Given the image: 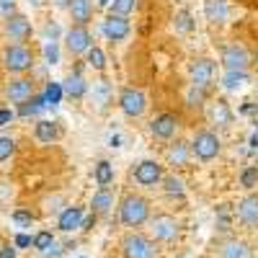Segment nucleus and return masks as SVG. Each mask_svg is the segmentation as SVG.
<instances>
[{
	"label": "nucleus",
	"mask_w": 258,
	"mask_h": 258,
	"mask_svg": "<svg viewBox=\"0 0 258 258\" xmlns=\"http://www.w3.org/2000/svg\"><path fill=\"white\" fill-rule=\"evenodd\" d=\"M119 220L124 227H142L150 222V202L140 194H126L119 204Z\"/></svg>",
	"instance_id": "1"
},
{
	"label": "nucleus",
	"mask_w": 258,
	"mask_h": 258,
	"mask_svg": "<svg viewBox=\"0 0 258 258\" xmlns=\"http://www.w3.org/2000/svg\"><path fill=\"white\" fill-rule=\"evenodd\" d=\"M191 153L197 155L202 163H209V160H214V158L222 153V142H220V137L214 135L212 129H202V132L194 135Z\"/></svg>",
	"instance_id": "2"
},
{
	"label": "nucleus",
	"mask_w": 258,
	"mask_h": 258,
	"mask_svg": "<svg viewBox=\"0 0 258 258\" xmlns=\"http://www.w3.org/2000/svg\"><path fill=\"white\" fill-rule=\"evenodd\" d=\"M178 220L173 217V214H155V217H150V235H153V240L158 243H170V240H176L178 238Z\"/></svg>",
	"instance_id": "3"
},
{
	"label": "nucleus",
	"mask_w": 258,
	"mask_h": 258,
	"mask_svg": "<svg viewBox=\"0 0 258 258\" xmlns=\"http://www.w3.org/2000/svg\"><path fill=\"white\" fill-rule=\"evenodd\" d=\"M188 75H191V85H197V88H209L214 83V75H217V62L209 59V57H197L191 59L188 64Z\"/></svg>",
	"instance_id": "4"
},
{
	"label": "nucleus",
	"mask_w": 258,
	"mask_h": 258,
	"mask_svg": "<svg viewBox=\"0 0 258 258\" xmlns=\"http://www.w3.org/2000/svg\"><path fill=\"white\" fill-rule=\"evenodd\" d=\"M121 253L124 258H155V245L145 235L129 232L121 238Z\"/></svg>",
	"instance_id": "5"
},
{
	"label": "nucleus",
	"mask_w": 258,
	"mask_h": 258,
	"mask_svg": "<svg viewBox=\"0 0 258 258\" xmlns=\"http://www.w3.org/2000/svg\"><path fill=\"white\" fill-rule=\"evenodd\" d=\"M119 109H121L124 116L137 119L147 109V96L140 88H132V85H129V88H121V93H119Z\"/></svg>",
	"instance_id": "6"
},
{
	"label": "nucleus",
	"mask_w": 258,
	"mask_h": 258,
	"mask_svg": "<svg viewBox=\"0 0 258 258\" xmlns=\"http://www.w3.org/2000/svg\"><path fill=\"white\" fill-rule=\"evenodd\" d=\"M250 64V52L243 47V44H227L222 49V68L230 70V73H245Z\"/></svg>",
	"instance_id": "7"
},
{
	"label": "nucleus",
	"mask_w": 258,
	"mask_h": 258,
	"mask_svg": "<svg viewBox=\"0 0 258 258\" xmlns=\"http://www.w3.org/2000/svg\"><path fill=\"white\" fill-rule=\"evenodd\" d=\"M34 64V52L24 44H13L6 49V68L11 73H26Z\"/></svg>",
	"instance_id": "8"
},
{
	"label": "nucleus",
	"mask_w": 258,
	"mask_h": 258,
	"mask_svg": "<svg viewBox=\"0 0 258 258\" xmlns=\"http://www.w3.org/2000/svg\"><path fill=\"white\" fill-rule=\"evenodd\" d=\"M132 176H135V181H137L140 186L153 188V186L163 183V165H160L158 160H142V163H137V168H135Z\"/></svg>",
	"instance_id": "9"
},
{
	"label": "nucleus",
	"mask_w": 258,
	"mask_h": 258,
	"mask_svg": "<svg viewBox=\"0 0 258 258\" xmlns=\"http://www.w3.org/2000/svg\"><path fill=\"white\" fill-rule=\"evenodd\" d=\"M64 47H68L70 54H83L93 47V36L85 26H70L68 34H64Z\"/></svg>",
	"instance_id": "10"
},
{
	"label": "nucleus",
	"mask_w": 258,
	"mask_h": 258,
	"mask_svg": "<svg viewBox=\"0 0 258 258\" xmlns=\"http://www.w3.org/2000/svg\"><path fill=\"white\" fill-rule=\"evenodd\" d=\"M101 29H103V36L109 39V41H124V39L129 36V31H132V26H129V18L114 16V13L106 16V21H103Z\"/></svg>",
	"instance_id": "11"
},
{
	"label": "nucleus",
	"mask_w": 258,
	"mask_h": 258,
	"mask_svg": "<svg viewBox=\"0 0 258 258\" xmlns=\"http://www.w3.org/2000/svg\"><path fill=\"white\" fill-rule=\"evenodd\" d=\"M176 126H178V116L176 114H158L153 121H150V132H153V137L158 140H170L176 135Z\"/></svg>",
	"instance_id": "12"
},
{
	"label": "nucleus",
	"mask_w": 258,
	"mask_h": 258,
	"mask_svg": "<svg viewBox=\"0 0 258 258\" xmlns=\"http://www.w3.org/2000/svg\"><path fill=\"white\" fill-rule=\"evenodd\" d=\"M83 220H85V209L78 207V204H70V207H64V209L59 212L57 227H59L62 232H73V230H80Z\"/></svg>",
	"instance_id": "13"
},
{
	"label": "nucleus",
	"mask_w": 258,
	"mask_h": 258,
	"mask_svg": "<svg viewBox=\"0 0 258 258\" xmlns=\"http://www.w3.org/2000/svg\"><path fill=\"white\" fill-rule=\"evenodd\" d=\"M238 222L245 227H258V194H248V197L238 204Z\"/></svg>",
	"instance_id": "14"
},
{
	"label": "nucleus",
	"mask_w": 258,
	"mask_h": 258,
	"mask_svg": "<svg viewBox=\"0 0 258 258\" xmlns=\"http://www.w3.org/2000/svg\"><path fill=\"white\" fill-rule=\"evenodd\" d=\"M6 96H8V101H13V103L21 106V103H26V101L34 96V85H31V80H26V78H16V80L8 83Z\"/></svg>",
	"instance_id": "15"
},
{
	"label": "nucleus",
	"mask_w": 258,
	"mask_h": 258,
	"mask_svg": "<svg viewBox=\"0 0 258 258\" xmlns=\"http://www.w3.org/2000/svg\"><path fill=\"white\" fill-rule=\"evenodd\" d=\"M191 158V145L183 142V140H176V142H170L168 150H165V163L168 165H173V168H183Z\"/></svg>",
	"instance_id": "16"
},
{
	"label": "nucleus",
	"mask_w": 258,
	"mask_h": 258,
	"mask_svg": "<svg viewBox=\"0 0 258 258\" xmlns=\"http://www.w3.org/2000/svg\"><path fill=\"white\" fill-rule=\"evenodd\" d=\"M207 119L212 124H217V126H230L232 124V109H230V103L225 98L212 101L209 109H207Z\"/></svg>",
	"instance_id": "17"
},
{
	"label": "nucleus",
	"mask_w": 258,
	"mask_h": 258,
	"mask_svg": "<svg viewBox=\"0 0 258 258\" xmlns=\"http://www.w3.org/2000/svg\"><path fill=\"white\" fill-rule=\"evenodd\" d=\"M220 258H253V248L240 238H230L220 245Z\"/></svg>",
	"instance_id": "18"
},
{
	"label": "nucleus",
	"mask_w": 258,
	"mask_h": 258,
	"mask_svg": "<svg viewBox=\"0 0 258 258\" xmlns=\"http://www.w3.org/2000/svg\"><path fill=\"white\" fill-rule=\"evenodd\" d=\"M230 16V8H227V0H204V18L209 24L220 26L225 24Z\"/></svg>",
	"instance_id": "19"
},
{
	"label": "nucleus",
	"mask_w": 258,
	"mask_h": 258,
	"mask_svg": "<svg viewBox=\"0 0 258 258\" xmlns=\"http://www.w3.org/2000/svg\"><path fill=\"white\" fill-rule=\"evenodd\" d=\"M6 31L11 34V39L21 41V39H26V36L31 34V24H29V18H26V16L13 13V16L6 21Z\"/></svg>",
	"instance_id": "20"
},
{
	"label": "nucleus",
	"mask_w": 258,
	"mask_h": 258,
	"mask_svg": "<svg viewBox=\"0 0 258 258\" xmlns=\"http://www.w3.org/2000/svg\"><path fill=\"white\" fill-rule=\"evenodd\" d=\"M88 80H85L80 73H70L68 78H64V83H62V91L68 93L70 98H83L85 93H88Z\"/></svg>",
	"instance_id": "21"
},
{
	"label": "nucleus",
	"mask_w": 258,
	"mask_h": 258,
	"mask_svg": "<svg viewBox=\"0 0 258 258\" xmlns=\"http://www.w3.org/2000/svg\"><path fill=\"white\" fill-rule=\"evenodd\" d=\"M68 11H70V16H73V21H75V26H85V24L93 18L91 0H73Z\"/></svg>",
	"instance_id": "22"
},
{
	"label": "nucleus",
	"mask_w": 258,
	"mask_h": 258,
	"mask_svg": "<svg viewBox=\"0 0 258 258\" xmlns=\"http://www.w3.org/2000/svg\"><path fill=\"white\" fill-rule=\"evenodd\" d=\"M114 207V188L109 186V188H98L96 194H93V199H91V209H93V214H106Z\"/></svg>",
	"instance_id": "23"
},
{
	"label": "nucleus",
	"mask_w": 258,
	"mask_h": 258,
	"mask_svg": "<svg viewBox=\"0 0 258 258\" xmlns=\"http://www.w3.org/2000/svg\"><path fill=\"white\" fill-rule=\"evenodd\" d=\"M34 135H36L39 142L49 145V142H54V140L59 137V126H57V121L41 119V121H36V126H34Z\"/></svg>",
	"instance_id": "24"
},
{
	"label": "nucleus",
	"mask_w": 258,
	"mask_h": 258,
	"mask_svg": "<svg viewBox=\"0 0 258 258\" xmlns=\"http://www.w3.org/2000/svg\"><path fill=\"white\" fill-rule=\"evenodd\" d=\"M93 181L98 183V188H109L114 183V165L109 160H98L93 165Z\"/></svg>",
	"instance_id": "25"
},
{
	"label": "nucleus",
	"mask_w": 258,
	"mask_h": 258,
	"mask_svg": "<svg viewBox=\"0 0 258 258\" xmlns=\"http://www.w3.org/2000/svg\"><path fill=\"white\" fill-rule=\"evenodd\" d=\"M248 83H250L248 73H230V70H225V75H222V88H225L227 93H238V91H243Z\"/></svg>",
	"instance_id": "26"
},
{
	"label": "nucleus",
	"mask_w": 258,
	"mask_h": 258,
	"mask_svg": "<svg viewBox=\"0 0 258 258\" xmlns=\"http://www.w3.org/2000/svg\"><path fill=\"white\" fill-rule=\"evenodd\" d=\"M163 191L173 199H183L186 197V183L173 173V176H163Z\"/></svg>",
	"instance_id": "27"
},
{
	"label": "nucleus",
	"mask_w": 258,
	"mask_h": 258,
	"mask_svg": "<svg viewBox=\"0 0 258 258\" xmlns=\"http://www.w3.org/2000/svg\"><path fill=\"white\" fill-rule=\"evenodd\" d=\"M44 106H47V98L44 96H31L26 103L18 106V116H26V119L29 116H36L41 109H44Z\"/></svg>",
	"instance_id": "28"
},
{
	"label": "nucleus",
	"mask_w": 258,
	"mask_h": 258,
	"mask_svg": "<svg viewBox=\"0 0 258 258\" xmlns=\"http://www.w3.org/2000/svg\"><path fill=\"white\" fill-rule=\"evenodd\" d=\"M109 98H111V85H109V80H96V83H93V103L98 106V109H103V106L109 103Z\"/></svg>",
	"instance_id": "29"
},
{
	"label": "nucleus",
	"mask_w": 258,
	"mask_h": 258,
	"mask_svg": "<svg viewBox=\"0 0 258 258\" xmlns=\"http://www.w3.org/2000/svg\"><path fill=\"white\" fill-rule=\"evenodd\" d=\"M173 26H176V31H181V34H188V31H194V16H191V11H176V16H173Z\"/></svg>",
	"instance_id": "30"
},
{
	"label": "nucleus",
	"mask_w": 258,
	"mask_h": 258,
	"mask_svg": "<svg viewBox=\"0 0 258 258\" xmlns=\"http://www.w3.org/2000/svg\"><path fill=\"white\" fill-rule=\"evenodd\" d=\"M85 54H88V64H91L93 70H98V73H103V70H106V52H103L101 47H96V44H93Z\"/></svg>",
	"instance_id": "31"
},
{
	"label": "nucleus",
	"mask_w": 258,
	"mask_h": 258,
	"mask_svg": "<svg viewBox=\"0 0 258 258\" xmlns=\"http://www.w3.org/2000/svg\"><path fill=\"white\" fill-rule=\"evenodd\" d=\"M240 186H243V188L258 186V165H245V168L240 170Z\"/></svg>",
	"instance_id": "32"
},
{
	"label": "nucleus",
	"mask_w": 258,
	"mask_h": 258,
	"mask_svg": "<svg viewBox=\"0 0 258 258\" xmlns=\"http://www.w3.org/2000/svg\"><path fill=\"white\" fill-rule=\"evenodd\" d=\"M52 243H54V232L41 230V232H36V235H34V245H31V248H36L39 253H44Z\"/></svg>",
	"instance_id": "33"
},
{
	"label": "nucleus",
	"mask_w": 258,
	"mask_h": 258,
	"mask_svg": "<svg viewBox=\"0 0 258 258\" xmlns=\"http://www.w3.org/2000/svg\"><path fill=\"white\" fill-rule=\"evenodd\" d=\"M64 91H62V83H47V91H44V98H47V106H57L62 101Z\"/></svg>",
	"instance_id": "34"
},
{
	"label": "nucleus",
	"mask_w": 258,
	"mask_h": 258,
	"mask_svg": "<svg viewBox=\"0 0 258 258\" xmlns=\"http://www.w3.org/2000/svg\"><path fill=\"white\" fill-rule=\"evenodd\" d=\"M137 8V0H111V13L114 16H129V13H132Z\"/></svg>",
	"instance_id": "35"
},
{
	"label": "nucleus",
	"mask_w": 258,
	"mask_h": 258,
	"mask_svg": "<svg viewBox=\"0 0 258 258\" xmlns=\"http://www.w3.org/2000/svg\"><path fill=\"white\" fill-rule=\"evenodd\" d=\"M204 98H207V91L204 88H197V85H191L188 93H186V103L188 106H202Z\"/></svg>",
	"instance_id": "36"
},
{
	"label": "nucleus",
	"mask_w": 258,
	"mask_h": 258,
	"mask_svg": "<svg viewBox=\"0 0 258 258\" xmlns=\"http://www.w3.org/2000/svg\"><path fill=\"white\" fill-rule=\"evenodd\" d=\"M41 36H44V44H57V39H59V26L52 24V21H47L44 29H41Z\"/></svg>",
	"instance_id": "37"
},
{
	"label": "nucleus",
	"mask_w": 258,
	"mask_h": 258,
	"mask_svg": "<svg viewBox=\"0 0 258 258\" xmlns=\"http://www.w3.org/2000/svg\"><path fill=\"white\" fill-rule=\"evenodd\" d=\"M13 153H16V142L11 137H6V135H0V163L8 160Z\"/></svg>",
	"instance_id": "38"
},
{
	"label": "nucleus",
	"mask_w": 258,
	"mask_h": 258,
	"mask_svg": "<svg viewBox=\"0 0 258 258\" xmlns=\"http://www.w3.org/2000/svg\"><path fill=\"white\" fill-rule=\"evenodd\" d=\"M13 222H16L18 227H31L34 214H31V212H26V209H16V212H13Z\"/></svg>",
	"instance_id": "39"
},
{
	"label": "nucleus",
	"mask_w": 258,
	"mask_h": 258,
	"mask_svg": "<svg viewBox=\"0 0 258 258\" xmlns=\"http://www.w3.org/2000/svg\"><path fill=\"white\" fill-rule=\"evenodd\" d=\"M13 245H16V248H31V245H34V235L18 232L16 238H13Z\"/></svg>",
	"instance_id": "40"
},
{
	"label": "nucleus",
	"mask_w": 258,
	"mask_h": 258,
	"mask_svg": "<svg viewBox=\"0 0 258 258\" xmlns=\"http://www.w3.org/2000/svg\"><path fill=\"white\" fill-rule=\"evenodd\" d=\"M44 57H47L49 64H57V62H59V49H57V44H44Z\"/></svg>",
	"instance_id": "41"
},
{
	"label": "nucleus",
	"mask_w": 258,
	"mask_h": 258,
	"mask_svg": "<svg viewBox=\"0 0 258 258\" xmlns=\"http://www.w3.org/2000/svg\"><path fill=\"white\" fill-rule=\"evenodd\" d=\"M64 248H68V245H59V243L54 240V243H52V245H49L44 253H41V255H44V258H59V255L64 253Z\"/></svg>",
	"instance_id": "42"
},
{
	"label": "nucleus",
	"mask_w": 258,
	"mask_h": 258,
	"mask_svg": "<svg viewBox=\"0 0 258 258\" xmlns=\"http://www.w3.org/2000/svg\"><path fill=\"white\" fill-rule=\"evenodd\" d=\"M59 204H62V197H52V199H47V202H44V209H47L49 214H54V212H62V209H59Z\"/></svg>",
	"instance_id": "43"
},
{
	"label": "nucleus",
	"mask_w": 258,
	"mask_h": 258,
	"mask_svg": "<svg viewBox=\"0 0 258 258\" xmlns=\"http://www.w3.org/2000/svg\"><path fill=\"white\" fill-rule=\"evenodd\" d=\"M13 116H16V114H13L11 109H0V126H8V124L13 121Z\"/></svg>",
	"instance_id": "44"
},
{
	"label": "nucleus",
	"mask_w": 258,
	"mask_h": 258,
	"mask_svg": "<svg viewBox=\"0 0 258 258\" xmlns=\"http://www.w3.org/2000/svg\"><path fill=\"white\" fill-rule=\"evenodd\" d=\"M0 13L6 18H11L13 16V0H0Z\"/></svg>",
	"instance_id": "45"
},
{
	"label": "nucleus",
	"mask_w": 258,
	"mask_h": 258,
	"mask_svg": "<svg viewBox=\"0 0 258 258\" xmlns=\"http://www.w3.org/2000/svg\"><path fill=\"white\" fill-rule=\"evenodd\" d=\"M0 258H16V245H3L0 248Z\"/></svg>",
	"instance_id": "46"
},
{
	"label": "nucleus",
	"mask_w": 258,
	"mask_h": 258,
	"mask_svg": "<svg viewBox=\"0 0 258 258\" xmlns=\"http://www.w3.org/2000/svg\"><path fill=\"white\" fill-rule=\"evenodd\" d=\"M93 225H96V214H93V217H85L83 225H80V230H91Z\"/></svg>",
	"instance_id": "47"
},
{
	"label": "nucleus",
	"mask_w": 258,
	"mask_h": 258,
	"mask_svg": "<svg viewBox=\"0 0 258 258\" xmlns=\"http://www.w3.org/2000/svg\"><path fill=\"white\" fill-rule=\"evenodd\" d=\"M52 3H54L57 8H70V3H73V0H52Z\"/></svg>",
	"instance_id": "48"
},
{
	"label": "nucleus",
	"mask_w": 258,
	"mask_h": 258,
	"mask_svg": "<svg viewBox=\"0 0 258 258\" xmlns=\"http://www.w3.org/2000/svg\"><path fill=\"white\" fill-rule=\"evenodd\" d=\"M250 147L258 153V132H253V137H250Z\"/></svg>",
	"instance_id": "49"
},
{
	"label": "nucleus",
	"mask_w": 258,
	"mask_h": 258,
	"mask_svg": "<svg viewBox=\"0 0 258 258\" xmlns=\"http://www.w3.org/2000/svg\"><path fill=\"white\" fill-rule=\"evenodd\" d=\"M253 124H255V132H258V111L253 114Z\"/></svg>",
	"instance_id": "50"
},
{
	"label": "nucleus",
	"mask_w": 258,
	"mask_h": 258,
	"mask_svg": "<svg viewBox=\"0 0 258 258\" xmlns=\"http://www.w3.org/2000/svg\"><path fill=\"white\" fill-rule=\"evenodd\" d=\"M31 3H34V6H41V3H44V0H31Z\"/></svg>",
	"instance_id": "51"
},
{
	"label": "nucleus",
	"mask_w": 258,
	"mask_h": 258,
	"mask_svg": "<svg viewBox=\"0 0 258 258\" xmlns=\"http://www.w3.org/2000/svg\"><path fill=\"white\" fill-rule=\"evenodd\" d=\"M255 64H258V54H255Z\"/></svg>",
	"instance_id": "52"
},
{
	"label": "nucleus",
	"mask_w": 258,
	"mask_h": 258,
	"mask_svg": "<svg viewBox=\"0 0 258 258\" xmlns=\"http://www.w3.org/2000/svg\"><path fill=\"white\" fill-rule=\"evenodd\" d=\"M78 258H85V255H78Z\"/></svg>",
	"instance_id": "53"
}]
</instances>
